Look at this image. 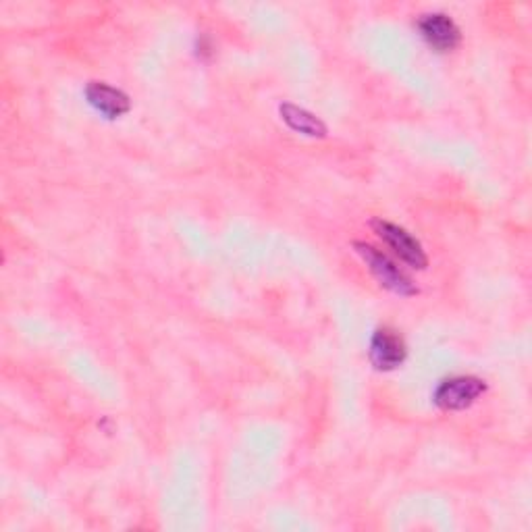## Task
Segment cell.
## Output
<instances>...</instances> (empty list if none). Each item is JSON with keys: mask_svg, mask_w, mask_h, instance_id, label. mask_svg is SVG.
Returning <instances> with one entry per match:
<instances>
[{"mask_svg": "<svg viewBox=\"0 0 532 532\" xmlns=\"http://www.w3.org/2000/svg\"><path fill=\"white\" fill-rule=\"evenodd\" d=\"M418 30H420L422 38L427 40V44L439 52L454 50L462 40V34H460V28L456 25V21L445 13L422 15L418 21Z\"/></svg>", "mask_w": 532, "mask_h": 532, "instance_id": "277c9868", "label": "cell"}, {"mask_svg": "<svg viewBox=\"0 0 532 532\" xmlns=\"http://www.w3.org/2000/svg\"><path fill=\"white\" fill-rule=\"evenodd\" d=\"M354 246H356L358 254L364 258V262L368 264L370 273L377 277V281L383 287L391 289L393 294H399V296H416L418 294V287L412 283V279L402 269H399V266L389 256H385L377 248H372V246L362 244V242H356Z\"/></svg>", "mask_w": 532, "mask_h": 532, "instance_id": "6da1fadb", "label": "cell"}, {"mask_svg": "<svg viewBox=\"0 0 532 532\" xmlns=\"http://www.w3.org/2000/svg\"><path fill=\"white\" fill-rule=\"evenodd\" d=\"M279 111H281L283 121L294 131L304 133V136H310V138H327V125L316 115L308 113L306 109H300V106L291 104V102H283L279 106Z\"/></svg>", "mask_w": 532, "mask_h": 532, "instance_id": "52a82bcc", "label": "cell"}, {"mask_svg": "<svg viewBox=\"0 0 532 532\" xmlns=\"http://www.w3.org/2000/svg\"><path fill=\"white\" fill-rule=\"evenodd\" d=\"M406 343L391 329H379L370 341V362L377 370H393L406 360Z\"/></svg>", "mask_w": 532, "mask_h": 532, "instance_id": "5b68a950", "label": "cell"}, {"mask_svg": "<svg viewBox=\"0 0 532 532\" xmlns=\"http://www.w3.org/2000/svg\"><path fill=\"white\" fill-rule=\"evenodd\" d=\"M372 229H375L383 242L406 264H410L412 269H427V264H429L427 254H424L418 239H414L406 229L393 225L389 221H383V219L372 221Z\"/></svg>", "mask_w": 532, "mask_h": 532, "instance_id": "7a4b0ae2", "label": "cell"}, {"mask_svg": "<svg viewBox=\"0 0 532 532\" xmlns=\"http://www.w3.org/2000/svg\"><path fill=\"white\" fill-rule=\"evenodd\" d=\"M487 391V383L478 377H454L443 381L435 391V404L441 410L456 412L472 406Z\"/></svg>", "mask_w": 532, "mask_h": 532, "instance_id": "3957f363", "label": "cell"}, {"mask_svg": "<svg viewBox=\"0 0 532 532\" xmlns=\"http://www.w3.org/2000/svg\"><path fill=\"white\" fill-rule=\"evenodd\" d=\"M86 98L98 113L106 115L109 119L123 117L131 109L129 96L125 92L102 82H90L86 88Z\"/></svg>", "mask_w": 532, "mask_h": 532, "instance_id": "8992f818", "label": "cell"}]
</instances>
